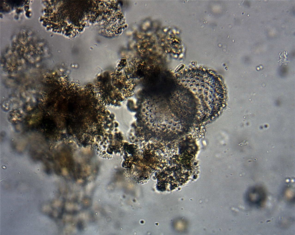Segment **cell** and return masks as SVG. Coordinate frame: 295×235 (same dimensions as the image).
Here are the masks:
<instances>
[{
  "label": "cell",
  "instance_id": "obj_1",
  "mask_svg": "<svg viewBox=\"0 0 295 235\" xmlns=\"http://www.w3.org/2000/svg\"><path fill=\"white\" fill-rule=\"evenodd\" d=\"M176 77L179 84L194 97L199 116L211 119L224 108L225 85L222 78L213 70L201 67L188 68L181 71Z\"/></svg>",
  "mask_w": 295,
  "mask_h": 235
}]
</instances>
